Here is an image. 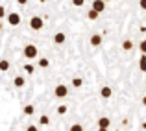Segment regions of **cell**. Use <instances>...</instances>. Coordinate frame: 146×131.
<instances>
[{
  "mask_svg": "<svg viewBox=\"0 0 146 131\" xmlns=\"http://www.w3.org/2000/svg\"><path fill=\"white\" fill-rule=\"evenodd\" d=\"M139 68H141V72H144V74H146V54H143V56H141V59H139Z\"/></svg>",
  "mask_w": 146,
  "mask_h": 131,
  "instance_id": "cell-12",
  "label": "cell"
},
{
  "mask_svg": "<svg viewBox=\"0 0 146 131\" xmlns=\"http://www.w3.org/2000/svg\"><path fill=\"white\" fill-rule=\"evenodd\" d=\"M39 67L41 68H48L50 67V61L46 59V57H41V59H39Z\"/></svg>",
  "mask_w": 146,
  "mask_h": 131,
  "instance_id": "cell-16",
  "label": "cell"
},
{
  "mask_svg": "<svg viewBox=\"0 0 146 131\" xmlns=\"http://www.w3.org/2000/svg\"><path fill=\"white\" fill-rule=\"evenodd\" d=\"M44 26V21L39 17V15H33L32 19H30V28L33 30V32H41Z\"/></svg>",
  "mask_w": 146,
  "mask_h": 131,
  "instance_id": "cell-1",
  "label": "cell"
},
{
  "mask_svg": "<svg viewBox=\"0 0 146 131\" xmlns=\"http://www.w3.org/2000/svg\"><path fill=\"white\" fill-rule=\"evenodd\" d=\"M68 111V105H65V103H61V105H57V114H65Z\"/></svg>",
  "mask_w": 146,
  "mask_h": 131,
  "instance_id": "cell-17",
  "label": "cell"
},
{
  "mask_svg": "<svg viewBox=\"0 0 146 131\" xmlns=\"http://www.w3.org/2000/svg\"><path fill=\"white\" fill-rule=\"evenodd\" d=\"M104 2H111V0H104Z\"/></svg>",
  "mask_w": 146,
  "mask_h": 131,
  "instance_id": "cell-32",
  "label": "cell"
},
{
  "mask_svg": "<svg viewBox=\"0 0 146 131\" xmlns=\"http://www.w3.org/2000/svg\"><path fill=\"white\" fill-rule=\"evenodd\" d=\"M109 124H111V120H109L107 116L98 118V128H109Z\"/></svg>",
  "mask_w": 146,
  "mask_h": 131,
  "instance_id": "cell-11",
  "label": "cell"
},
{
  "mask_svg": "<svg viewBox=\"0 0 146 131\" xmlns=\"http://www.w3.org/2000/svg\"><path fill=\"white\" fill-rule=\"evenodd\" d=\"M39 122H41V126H48L50 124V118L46 116V114H43V116L39 118Z\"/></svg>",
  "mask_w": 146,
  "mask_h": 131,
  "instance_id": "cell-19",
  "label": "cell"
},
{
  "mask_svg": "<svg viewBox=\"0 0 146 131\" xmlns=\"http://www.w3.org/2000/svg\"><path fill=\"white\" fill-rule=\"evenodd\" d=\"M133 41L131 39H126V41H122V50H124V52H131L133 50Z\"/></svg>",
  "mask_w": 146,
  "mask_h": 131,
  "instance_id": "cell-9",
  "label": "cell"
},
{
  "mask_svg": "<svg viewBox=\"0 0 146 131\" xmlns=\"http://www.w3.org/2000/svg\"><path fill=\"white\" fill-rule=\"evenodd\" d=\"M143 105L146 107V96H143Z\"/></svg>",
  "mask_w": 146,
  "mask_h": 131,
  "instance_id": "cell-28",
  "label": "cell"
},
{
  "mask_svg": "<svg viewBox=\"0 0 146 131\" xmlns=\"http://www.w3.org/2000/svg\"><path fill=\"white\" fill-rule=\"evenodd\" d=\"M0 32H2V22H0Z\"/></svg>",
  "mask_w": 146,
  "mask_h": 131,
  "instance_id": "cell-31",
  "label": "cell"
},
{
  "mask_svg": "<svg viewBox=\"0 0 146 131\" xmlns=\"http://www.w3.org/2000/svg\"><path fill=\"white\" fill-rule=\"evenodd\" d=\"M13 85L17 87V89L24 87V85H26V78H24V76H15V79H13Z\"/></svg>",
  "mask_w": 146,
  "mask_h": 131,
  "instance_id": "cell-8",
  "label": "cell"
},
{
  "mask_svg": "<svg viewBox=\"0 0 146 131\" xmlns=\"http://www.w3.org/2000/svg\"><path fill=\"white\" fill-rule=\"evenodd\" d=\"M26 131H39V129H37V126H28Z\"/></svg>",
  "mask_w": 146,
  "mask_h": 131,
  "instance_id": "cell-25",
  "label": "cell"
},
{
  "mask_svg": "<svg viewBox=\"0 0 146 131\" xmlns=\"http://www.w3.org/2000/svg\"><path fill=\"white\" fill-rule=\"evenodd\" d=\"M98 131H107V128H98Z\"/></svg>",
  "mask_w": 146,
  "mask_h": 131,
  "instance_id": "cell-29",
  "label": "cell"
},
{
  "mask_svg": "<svg viewBox=\"0 0 146 131\" xmlns=\"http://www.w3.org/2000/svg\"><path fill=\"white\" fill-rule=\"evenodd\" d=\"M139 6H141L143 11H146V0H139Z\"/></svg>",
  "mask_w": 146,
  "mask_h": 131,
  "instance_id": "cell-24",
  "label": "cell"
},
{
  "mask_svg": "<svg viewBox=\"0 0 146 131\" xmlns=\"http://www.w3.org/2000/svg\"><path fill=\"white\" fill-rule=\"evenodd\" d=\"M39 2H41V4H44V2H46V0H39Z\"/></svg>",
  "mask_w": 146,
  "mask_h": 131,
  "instance_id": "cell-30",
  "label": "cell"
},
{
  "mask_svg": "<svg viewBox=\"0 0 146 131\" xmlns=\"http://www.w3.org/2000/svg\"><path fill=\"white\" fill-rule=\"evenodd\" d=\"M4 15H6V9H4V7H2V6H0V19H2V17H4Z\"/></svg>",
  "mask_w": 146,
  "mask_h": 131,
  "instance_id": "cell-26",
  "label": "cell"
},
{
  "mask_svg": "<svg viewBox=\"0 0 146 131\" xmlns=\"http://www.w3.org/2000/svg\"><path fill=\"white\" fill-rule=\"evenodd\" d=\"M33 113H35V107H33V105H26L24 107V114H26V116H32Z\"/></svg>",
  "mask_w": 146,
  "mask_h": 131,
  "instance_id": "cell-15",
  "label": "cell"
},
{
  "mask_svg": "<svg viewBox=\"0 0 146 131\" xmlns=\"http://www.w3.org/2000/svg\"><path fill=\"white\" fill-rule=\"evenodd\" d=\"M39 56V50H37L35 44H26L24 46V57L26 59H35Z\"/></svg>",
  "mask_w": 146,
  "mask_h": 131,
  "instance_id": "cell-2",
  "label": "cell"
},
{
  "mask_svg": "<svg viewBox=\"0 0 146 131\" xmlns=\"http://www.w3.org/2000/svg\"><path fill=\"white\" fill-rule=\"evenodd\" d=\"M65 41H67V35H65L63 32H57L56 35H54V43L56 44H63Z\"/></svg>",
  "mask_w": 146,
  "mask_h": 131,
  "instance_id": "cell-7",
  "label": "cell"
},
{
  "mask_svg": "<svg viewBox=\"0 0 146 131\" xmlns=\"http://www.w3.org/2000/svg\"><path fill=\"white\" fill-rule=\"evenodd\" d=\"M72 2V6H76V7H82L83 4H85V0H70Z\"/></svg>",
  "mask_w": 146,
  "mask_h": 131,
  "instance_id": "cell-22",
  "label": "cell"
},
{
  "mask_svg": "<svg viewBox=\"0 0 146 131\" xmlns=\"http://www.w3.org/2000/svg\"><path fill=\"white\" fill-rule=\"evenodd\" d=\"M7 22H9V26H19L21 24V15L19 13H9L7 15Z\"/></svg>",
  "mask_w": 146,
  "mask_h": 131,
  "instance_id": "cell-4",
  "label": "cell"
},
{
  "mask_svg": "<svg viewBox=\"0 0 146 131\" xmlns=\"http://www.w3.org/2000/svg\"><path fill=\"white\" fill-rule=\"evenodd\" d=\"M139 50H141V54H146V39H143L139 43Z\"/></svg>",
  "mask_w": 146,
  "mask_h": 131,
  "instance_id": "cell-21",
  "label": "cell"
},
{
  "mask_svg": "<svg viewBox=\"0 0 146 131\" xmlns=\"http://www.w3.org/2000/svg\"><path fill=\"white\" fill-rule=\"evenodd\" d=\"M6 70H9V61L0 59V72H6Z\"/></svg>",
  "mask_w": 146,
  "mask_h": 131,
  "instance_id": "cell-13",
  "label": "cell"
},
{
  "mask_svg": "<svg viewBox=\"0 0 146 131\" xmlns=\"http://www.w3.org/2000/svg\"><path fill=\"white\" fill-rule=\"evenodd\" d=\"M111 94H113V91H111V87H102L100 89V96H102V98H111Z\"/></svg>",
  "mask_w": 146,
  "mask_h": 131,
  "instance_id": "cell-10",
  "label": "cell"
},
{
  "mask_svg": "<svg viewBox=\"0 0 146 131\" xmlns=\"http://www.w3.org/2000/svg\"><path fill=\"white\" fill-rule=\"evenodd\" d=\"M24 70H26V74H33V70H35V68H33V65L26 63V65H24Z\"/></svg>",
  "mask_w": 146,
  "mask_h": 131,
  "instance_id": "cell-20",
  "label": "cell"
},
{
  "mask_svg": "<svg viewBox=\"0 0 146 131\" xmlns=\"http://www.w3.org/2000/svg\"><path fill=\"white\" fill-rule=\"evenodd\" d=\"M102 41H104V37L100 35V33H93V35H91V46H100Z\"/></svg>",
  "mask_w": 146,
  "mask_h": 131,
  "instance_id": "cell-6",
  "label": "cell"
},
{
  "mask_svg": "<svg viewBox=\"0 0 146 131\" xmlns=\"http://www.w3.org/2000/svg\"><path fill=\"white\" fill-rule=\"evenodd\" d=\"M54 94H56V98H67L68 96V87L67 85H57L54 89Z\"/></svg>",
  "mask_w": 146,
  "mask_h": 131,
  "instance_id": "cell-3",
  "label": "cell"
},
{
  "mask_svg": "<svg viewBox=\"0 0 146 131\" xmlns=\"http://www.w3.org/2000/svg\"><path fill=\"white\" fill-rule=\"evenodd\" d=\"M72 85H74L76 89H80V87L83 85V79L82 78H74V79H72Z\"/></svg>",
  "mask_w": 146,
  "mask_h": 131,
  "instance_id": "cell-18",
  "label": "cell"
},
{
  "mask_svg": "<svg viewBox=\"0 0 146 131\" xmlns=\"http://www.w3.org/2000/svg\"><path fill=\"white\" fill-rule=\"evenodd\" d=\"M98 17H100V13H98V11H94V9H91L89 13H87V19H89V21H96Z\"/></svg>",
  "mask_w": 146,
  "mask_h": 131,
  "instance_id": "cell-14",
  "label": "cell"
},
{
  "mask_svg": "<svg viewBox=\"0 0 146 131\" xmlns=\"http://www.w3.org/2000/svg\"><path fill=\"white\" fill-rule=\"evenodd\" d=\"M19 4H21V6H26V4H28V0H17Z\"/></svg>",
  "mask_w": 146,
  "mask_h": 131,
  "instance_id": "cell-27",
  "label": "cell"
},
{
  "mask_svg": "<svg viewBox=\"0 0 146 131\" xmlns=\"http://www.w3.org/2000/svg\"><path fill=\"white\" fill-rule=\"evenodd\" d=\"M93 9L98 11V13H102V11L106 9V2H104V0H93Z\"/></svg>",
  "mask_w": 146,
  "mask_h": 131,
  "instance_id": "cell-5",
  "label": "cell"
},
{
  "mask_svg": "<svg viewBox=\"0 0 146 131\" xmlns=\"http://www.w3.org/2000/svg\"><path fill=\"white\" fill-rule=\"evenodd\" d=\"M70 131H83V128H82V124H72Z\"/></svg>",
  "mask_w": 146,
  "mask_h": 131,
  "instance_id": "cell-23",
  "label": "cell"
}]
</instances>
